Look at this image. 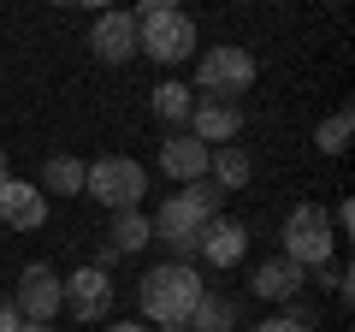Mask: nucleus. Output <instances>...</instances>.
Masks as SVG:
<instances>
[{"label":"nucleus","mask_w":355,"mask_h":332,"mask_svg":"<svg viewBox=\"0 0 355 332\" xmlns=\"http://www.w3.org/2000/svg\"><path fill=\"white\" fill-rule=\"evenodd\" d=\"M202 273L190 267V261H160V267L142 273L137 285V303H142V326H190L196 303H202Z\"/></svg>","instance_id":"obj_1"},{"label":"nucleus","mask_w":355,"mask_h":332,"mask_svg":"<svg viewBox=\"0 0 355 332\" xmlns=\"http://www.w3.org/2000/svg\"><path fill=\"white\" fill-rule=\"evenodd\" d=\"M219 214V190L214 184H184V190H172L160 208H154V219H148V231H154V243H166L172 249V261H190L196 256V243H202V226Z\"/></svg>","instance_id":"obj_2"},{"label":"nucleus","mask_w":355,"mask_h":332,"mask_svg":"<svg viewBox=\"0 0 355 332\" xmlns=\"http://www.w3.org/2000/svg\"><path fill=\"white\" fill-rule=\"evenodd\" d=\"M137 53H148V60L160 65H184L202 42H196V18L178 13V6H166V0H148V6H137Z\"/></svg>","instance_id":"obj_3"},{"label":"nucleus","mask_w":355,"mask_h":332,"mask_svg":"<svg viewBox=\"0 0 355 332\" xmlns=\"http://www.w3.org/2000/svg\"><path fill=\"white\" fill-rule=\"evenodd\" d=\"M148 190V166L130 160V154H101V160H89V179H83V196L89 202L113 208V214H130Z\"/></svg>","instance_id":"obj_4"},{"label":"nucleus","mask_w":355,"mask_h":332,"mask_svg":"<svg viewBox=\"0 0 355 332\" xmlns=\"http://www.w3.org/2000/svg\"><path fill=\"white\" fill-rule=\"evenodd\" d=\"M331 249H338V238H331V214L320 202H296L291 214H284V261H296V267H326Z\"/></svg>","instance_id":"obj_5"},{"label":"nucleus","mask_w":355,"mask_h":332,"mask_svg":"<svg viewBox=\"0 0 355 332\" xmlns=\"http://www.w3.org/2000/svg\"><path fill=\"white\" fill-rule=\"evenodd\" d=\"M249 83H254V53L237 48V42L207 48L202 65H196V90H202V101H237V95H249Z\"/></svg>","instance_id":"obj_6"},{"label":"nucleus","mask_w":355,"mask_h":332,"mask_svg":"<svg viewBox=\"0 0 355 332\" xmlns=\"http://www.w3.org/2000/svg\"><path fill=\"white\" fill-rule=\"evenodd\" d=\"M12 308H18L24 320L53 326V315L65 308V279L48 267V261H30V267L18 273V285H12Z\"/></svg>","instance_id":"obj_7"},{"label":"nucleus","mask_w":355,"mask_h":332,"mask_svg":"<svg viewBox=\"0 0 355 332\" xmlns=\"http://www.w3.org/2000/svg\"><path fill=\"white\" fill-rule=\"evenodd\" d=\"M119 303V285L107 267H77L71 279H65V308H71L77 320H107Z\"/></svg>","instance_id":"obj_8"},{"label":"nucleus","mask_w":355,"mask_h":332,"mask_svg":"<svg viewBox=\"0 0 355 332\" xmlns=\"http://www.w3.org/2000/svg\"><path fill=\"white\" fill-rule=\"evenodd\" d=\"M243 131V107L237 101H202L196 95V113H190V137L202 149H231Z\"/></svg>","instance_id":"obj_9"},{"label":"nucleus","mask_w":355,"mask_h":332,"mask_svg":"<svg viewBox=\"0 0 355 332\" xmlns=\"http://www.w3.org/2000/svg\"><path fill=\"white\" fill-rule=\"evenodd\" d=\"M0 226L42 231V226H48V196H42L30 179H6V184H0Z\"/></svg>","instance_id":"obj_10"},{"label":"nucleus","mask_w":355,"mask_h":332,"mask_svg":"<svg viewBox=\"0 0 355 332\" xmlns=\"http://www.w3.org/2000/svg\"><path fill=\"white\" fill-rule=\"evenodd\" d=\"M89 48H95V60H107V65H130L137 60V18L130 13H101L95 30H89Z\"/></svg>","instance_id":"obj_11"},{"label":"nucleus","mask_w":355,"mask_h":332,"mask_svg":"<svg viewBox=\"0 0 355 332\" xmlns=\"http://www.w3.org/2000/svg\"><path fill=\"white\" fill-rule=\"evenodd\" d=\"M196 256H207L214 267H237V261L249 256V226H243V219L214 214V219L202 226V243H196Z\"/></svg>","instance_id":"obj_12"},{"label":"nucleus","mask_w":355,"mask_h":332,"mask_svg":"<svg viewBox=\"0 0 355 332\" xmlns=\"http://www.w3.org/2000/svg\"><path fill=\"white\" fill-rule=\"evenodd\" d=\"M207 154H214V149H202L190 131H172V137L160 142V172L178 179V184H202L207 179Z\"/></svg>","instance_id":"obj_13"},{"label":"nucleus","mask_w":355,"mask_h":332,"mask_svg":"<svg viewBox=\"0 0 355 332\" xmlns=\"http://www.w3.org/2000/svg\"><path fill=\"white\" fill-rule=\"evenodd\" d=\"M249 291L266 297V303H291V297L302 291V267H296V261H284V256H272V261H261V267H254Z\"/></svg>","instance_id":"obj_14"},{"label":"nucleus","mask_w":355,"mask_h":332,"mask_svg":"<svg viewBox=\"0 0 355 332\" xmlns=\"http://www.w3.org/2000/svg\"><path fill=\"white\" fill-rule=\"evenodd\" d=\"M83 179H89V166L77 160V154H48L42 160V196H83Z\"/></svg>","instance_id":"obj_15"},{"label":"nucleus","mask_w":355,"mask_h":332,"mask_svg":"<svg viewBox=\"0 0 355 332\" xmlns=\"http://www.w3.org/2000/svg\"><path fill=\"white\" fill-rule=\"evenodd\" d=\"M249 179H254V160L237 149V142H231V149H214V154H207V184H214V190H243Z\"/></svg>","instance_id":"obj_16"},{"label":"nucleus","mask_w":355,"mask_h":332,"mask_svg":"<svg viewBox=\"0 0 355 332\" xmlns=\"http://www.w3.org/2000/svg\"><path fill=\"white\" fill-rule=\"evenodd\" d=\"M148 107H154V119H166V125H190V113H196V90H190V83H178V77H166V83H154Z\"/></svg>","instance_id":"obj_17"},{"label":"nucleus","mask_w":355,"mask_h":332,"mask_svg":"<svg viewBox=\"0 0 355 332\" xmlns=\"http://www.w3.org/2000/svg\"><path fill=\"white\" fill-rule=\"evenodd\" d=\"M107 243H113V256H137V249H148L154 231H148V214H113V231H107Z\"/></svg>","instance_id":"obj_18"},{"label":"nucleus","mask_w":355,"mask_h":332,"mask_svg":"<svg viewBox=\"0 0 355 332\" xmlns=\"http://www.w3.org/2000/svg\"><path fill=\"white\" fill-rule=\"evenodd\" d=\"M231 320H237V303H231V297L202 291V303H196V315H190V332H225Z\"/></svg>","instance_id":"obj_19"},{"label":"nucleus","mask_w":355,"mask_h":332,"mask_svg":"<svg viewBox=\"0 0 355 332\" xmlns=\"http://www.w3.org/2000/svg\"><path fill=\"white\" fill-rule=\"evenodd\" d=\"M349 131H355V113H349V107L326 113V119L314 125V142H320V154H343V149H349Z\"/></svg>","instance_id":"obj_20"},{"label":"nucleus","mask_w":355,"mask_h":332,"mask_svg":"<svg viewBox=\"0 0 355 332\" xmlns=\"http://www.w3.org/2000/svg\"><path fill=\"white\" fill-rule=\"evenodd\" d=\"M254 332H308V315H302V308H291V315H272V320H261Z\"/></svg>","instance_id":"obj_21"},{"label":"nucleus","mask_w":355,"mask_h":332,"mask_svg":"<svg viewBox=\"0 0 355 332\" xmlns=\"http://www.w3.org/2000/svg\"><path fill=\"white\" fill-rule=\"evenodd\" d=\"M18 326H24V315L12 308V297H0V332H18Z\"/></svg>","instance_id":"obj_22"},{"label":"nucleus","mask_w":355,"mask_h":332,"mask_svg":"<svg viewBox=\"0 0 355 332\" xmlns=\"http://www.w3.org/2000/svg\"><path fill=\"white\" fill-rule=\"evenodd\" d=\"M107 332H154V326H142V320H113Z\"/></svg>","instance_id":"obj_23"},{"label":"nucleus","mask_w":355,"mask_h":332,"mask_svg":"<svg viewBox=\"0 0 355 332\" xmlns=\"http://www.w3.org/2000/svg\"><path fill=\"white\" fill-rule=\"evenodd\" d=\"M18 332H53V326H42V320H24V326H18Z\"/></svg>","instance_id":"obj_24"},{"label":"nucleus","mask_w":355,"mask_h":332,"mask_svg":"<svg viewBox=\"0 0 355 332\" xmlns=\"http://www.w3.org/2000/svg\"><path fill=\"white\" fill-rule=\"evenodd\" d=\"M6 179H12V172H6V154H0V184H6Z\"/></svg>","instance_id":"obj_25"}]
</instances>
